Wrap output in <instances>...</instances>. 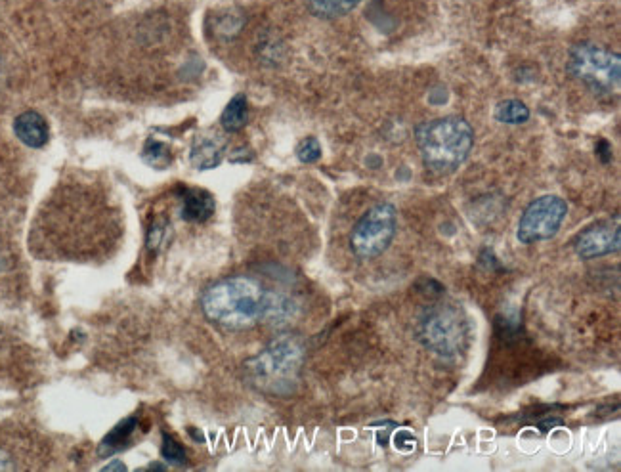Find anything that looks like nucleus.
I'll return each mask as SVG.
<instances>
[{
	"label": "nucleus",
	"instance_id": "nucleus-1",
	"mask_svg": "<svg viewBox=\"0 0 621 472\" xmlns=\"http://www.w3.org/2000/svg\"><path fill=\"white\" fill-rule=\"evenodd\" d=\"M268 289L257 279L234 276L211 285L201 299L203 314L209 322L226 329H249L264 322Z\"/></svg>",
	"mask_w": 621,
	"mask_h": 472
},
{
	"label": "nucleus",
	"instance_id": "nucleus-2",
	"mask_svg": "<svg viewBox=\"0 0 621 472\" xmlns=\"http://www.w3.org/2000/svg\"><path fill=\"white\" fill-rule=\"evenodd\" d=\"M417 146L429 171L448 174L469 159L474 130L467 119L457 115L434 119L417 129Z\"/></svg>",
	"mask_w": 621,
	"mask_h": 472
},
{
	"label": "nucleus",
	"instance_id": "nucleus-3",
	"mask_svg": "<svg viewBox=\"0 0 621 472\" xmlns=\"http://www.w3.org/2000/svg\"><path fill=\"white\" fill-rule=\"evenodd\" d=\"M302 364V344L295 337L283 335L245 364V375L253 387L283 398L291 396L299 387Z\"/></svg>",
	"mask_w": 621,
	"mask_h": 472
},
{
	"label": "nucleus",
	"instance_id": "nucleus-4",
	"mask_svg": "<svg viewBox=\"0 0 621 472\" xmlns=\"http://www.w3.org/2000/svg\"><path fill=\"white\" fill-rule=\"evenodd\" d=\"M415 333L419 343L430 352L442 358H455L469 348L471 322L461 306L440 302L419 316Z\"/></svg>",
	"mask_w": 621,
	"mask_h": 472
},
{
	"label": "nucleus",
	"instance_id": "nucleus-5",
	"mask_svg": "<svg viewBox=\"0 0 621 472\" xmlns=\"http://www.w3.org/2000/svg\"><path fill=\"white\" fill-rule=\"evenodd\" d=\"M568 73L597 96L618 92L621 81L620 54L595 43H579L568 54Z\"/></svg>",
	"mask_w": 621,
	"mask_h": 472
},
{
	"label": "nucleus",
	"instance_id": "nucleus-6",
	"mask_svg": "<svg viewBox=\"0 0 621 472\" xmlns=\"http://www.w3.org/2000/svg\"><path fill=\"white\" fill-rule=\"evenodd\" d=\"M398 215L394 205L379 203L365 213L350 234V249L358 258L381 257L396 237Z\"/></svg>",
	"mask_w": 621,
	"mask_h": 472
},
{
	"label": "nucleus",
	"instance_id": "nucleus-7",
	"mask_svg": "<svg viewBox=\"0 0 621 472\" xmlns=\"http://www.w3.org/2000/svg\"><path fill=\"white\" fill-rule=\"evenodd\" d=\"M568 215V203L558 195H543L530 203L520 216L516 237L524 245H534L555 237Z\"/></svg>",
	"mask_w": 621,
	"mask_h": 472
},
{
	"label": "nucleus",
	"instance_id": "nucleus-8",
	"mask_svg": "<svg viewBox=\"0 0 621 472\" xmlns=\"http://www.w3.org/2000/svg\"><path fill=\"white\" fill-rule=\"evenodd\" d=\"M621 230L618 220H602L574 239V251L583 260L606 257L620 251Z\"/></svg>",
	"mask_w": 621,
	"mask_h": 472
},
{
	"label": "nucleus",
	"instance_id": "nucleus-9",
	"mask_svg": "<svg viewBox=\"0 0 621 472\" xmlns=\"http://www.w3.org/2000/svg\"><path fill=\"white\" fill-rule=\"evenodd\" d=\"M226 140L218 132L201 134L193 140L192 151H190V163L197 171H211L216 169L226 155Z\"/></svg>",
	"mask_w": 621,
	"mask_h": 472
},
{
	"label": "nucleus",
	"instance_id": "nucleus-10",
	"mask_svg": "<svg viewBox=\"0 0 621 472\" xmlns=\"http://www.w3.org/2000/svg\"><path fill=\"white\" fill-rule=\"evenodd\" d=\"M14 134L27 148L41 150L50 140V127L41 113L25 111L14 119Z\"/></svg>",
	"mask_w": 621,
	"mask_h": 472
},
{
	"label": "nucleus",
	"instance_id": "nucleus-11",
	"mask_svg": "<svg viewBox=\"0 0 621 472\" xmlns=\"http://www.w3.org/2000/svg\"><path fill=\"white\" fill-rule=\"evenodd\" d=\"M215 197L197 188H182L180 190V216L186 222H207L215 215Z\"/></svg>",
	"mask_w": 621,
	"mask_h": 472
},
{
	"label": "nucleus",
	"instance_id": "nucleus-12",
	"mask_svg": "<svg viewBox=\"0 0 621 472\" xmlns=\"http://www.w3.org/2000/svg\"><path fill=\"white\" fill-rule=\"evenodd\" d=\"M138 427V417H127L123 419L115 429L109 432L108 436L100 442V448L98 453L102 457H111L115 455L117 451L125 450L129 448L130 440H132V434L136 432Z\"/></svg>",
	"mask_w": 621,
	"mask_h": 472
},
{
	"label": "nucleus",
	"instance_id": "nucleus-13",
	"mask_svg": "<svg viewBox=\"0 0 621 472\" xmlns=\"http://www.w3.org/2000/svg\"><path fill=\"white\" fill-rule=\"evenodd\" d=\"M249 121V104L245 94L234 96L220 115V125L226 132H239Z\"/></svg>",
	"mask_w": 621,
	"mask_h": 472
},
{
	"label": "nucleus",
	"instance_id": "nucleus-14",
	"mask_svg": "<svg viewBox=\"0 0 621 472\" xmlns=\"http://www.w3.org/2000/svg\"><path fill=\"white\" fill-rule=\"evenodd\" d=\"M308 8L314 16L322 20H335L350 14L364 0H306Z\"/></svg>",
	"mask_w": 621,
	"mask_h": 472
},
{
	"label": "nucleus",
	"instance_id": "nucleus-15",
	"mask_svg": "<svg viewBox=\"0 0 621 472\" xmlns=\"http://www.w3.org/2000/svg\"><path fill=\"white\" fill-rule=\"evenodd\" d=\"M495 119L505 125H522L530 119V109L520 100H505L495 108Z\"/></svg>",
	"mask_w": 621,
	"mask_h": 472
},
{
	"label": "nucleus",
	"instance_id": "nucleus-16",
	"mask_svg": "<svg viewBox=\"0 0 621 472\" xmlns=\"http://www.w3.org/2000/svg\"><path fill=\"white\" fill-rule=\"evenodd\" d=\"M142 159L146 165H150L151 169H157V171L167 169L172 163L171 148L161 140L150 138L142 151Z\"/></svg>",
	"mask_w": 621,
	"mask_h": 472
},
{
	"label": "nucleus",
	"instance_id": "nucleus-17",
	"mask_svg": "<svg viewBox=\"0 0 621 472\" xmlns=\"http://www.w3.org/2000/svg\"><path fill=\"white\" fill-rule=\"evenodd\" d=\"M161 455L167 463L171 465H186L188 463V453L172 438L171 434H163V444H161Z\"/></svg>",
	"mask_w": 621,
	"mask_h": 472
},
{
	"label": "nucleus",
	"instance_id": "nucleus-18",
	"mask_svg": "<svg viewBox=\"0 0 621 472\" xmlns=\"http://www.w3.org/2000/svg\"><path fill=\"white\" fill-rule=\"evenodd\" d=\"M297 157H299L300 163H306V165L320 161V157H322V144L318 142V138H314V136L304 138L297 146Z\"/></svg>",
	"mask_w": 621,
	"mask_h": 472
},
{
	"label": "nucleus",
	"instance_id": "nucleus-19",
	"mask_svg": "<svg viewBox=\"0 0 621 472\" xmlns=\"http://www.w3.org/2000/svg\"><path fill=\"white\" fill-rule=\"evenodd\" d=\"M171 234V226L165 220H157L148 232V249L151 251H159Z\"/></svg>",
	"mask_w": 621,
	"mask_h": 472
},
{
	"label": "nucleus",
	"instance_id": "nucleus-20",
	"mask_svg": "<svg viewBox=\"0 0 621 472\" xmlns=\"http://www.w3.org/2000/svg\"><path fill=\"white\" fill-rule=\"evenodd\" d=\"M20 467L22 465L18 463L16 455L6 446H2V442H0V471H18Z\"/></svg>",
	"mask_w": 621,
	"mask_h": 472
},
{
	"label": "nucleus",
	"instance_id": "nucleus-21",
	"mask_svg": "<svg viewBox=\"0 0 621 472\" xmlns=\"http://www.w3.org/2000/svg\"><path fill=\"white\" fill-rule=\"evenodd\" d=\"M557 425H562V421H560V419H547V421L539 423L537 427L541 429V432H547V430L553 429V427H557Z\"/></svg>",
	"mask_w": 621,
	"mask_h": 472
},
{
	"label": "nucleus",
	"instance_id": "nucleus-22",
	"mask_svg": "<svg viewBox=\"0 0 621 472\" xmlns=\"http://www.w3.org/2000/svg\"><path fill=\"white\" fill-rule=\"evenodd\" d=\"M104 471H127V467L123 463H119V461H113L111 465L104 467Z\"/></svg>",
	"mask_w": 621,
	"mask_h": 472
},
{
	"label": "nucleus",
	"instance_id": "nucleus-23",
	"mask_svg": "<svg viewBox=\"0 0 621 472\" xmlns=\"http://www.w3.org/2000/svg\"><path fill=\"white\" fill-rule=\"evenodd\" d=\"M146 469H148V471H167V467H165V465H157V463H153V465H148Z\"/></svg>",
	"mask_w": 621,
	"mask_h": 472
},
{
	"label": "nucleus",
	"instance_id": "nucleus-24",
	"mask_svg": "<svg viewBox=\"0 0 621 472\" xmlns=\"http://www.w3.org/2000/svg\"><path fill=\"white\" fill-rule=\"evenodd\" d=\"M190 434H192V436H195V438H197L199 442H203V436H201V432H197V430L190 429Z\"/></svg>",
	"mask_w": 621,
	"mask_h": 472
}]
</instances>
